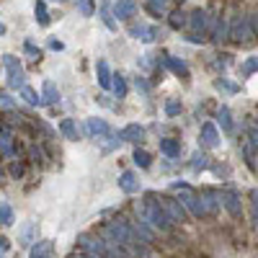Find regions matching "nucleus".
Segmentation results:
<instances>
[{
  "instance_id": "1",
  "label": "nucleus",
  "mask_w": 258,
  "mask_h": 258,
  "mask_svg": "<svg viewBox=\"0 0 258 258\" xmlns=\"http://www.w3.org/2000/svg\"><path fill=\"white\" fill-rule=\"evenodd\" d=\"M140 209V217L145 220V222H150L155 230H170V220L168 217V212H165V207L160 204V202H155V197H147V202H142V207H137Z\"/></svg>"
},
{
  "instance_id": "2",
  "label": "nucleus",
  "mask_w": 258,
  "mask_h": 258,
  "mask_svg": "<svg viewBox=\"0 0 258 258\" xmlns=\"http://www.w3.org/2000/svg\"><path fill=\"white\" fill-rule=\"evenodd\" d=\"M106 238H109L111 245H132V243H135V232L129 230L126 222L116 220V222L106 225Z\"/></svg>"
},
{
  "instance_id": "3",
  "label": "nucleus",
  "mask_w": 258,
  "mask_h": 258,
  "mask_svg": "<svg viewBox=\"0 0 258 258\" xmlns=\"http://www.w3.org/2000/svg\"><path fill=\"white\" fill-rule=\"evenodd\" d=\"M80 245L88 250L91 255H98V258H116V250H114V245H109V243H103L101 238H93V235H80Z\"/></svg>"
},
{
  "instance_id": "4",
  "label": "nucleus",
  "mask_w": 258,
  "mask_h": 258,
  "mask_svg": "<svg viewBox=\"0 0 258 258\" xmlns=\"http://www.w3.org/2000/svg\"><path fill=\"white\" fill-rule=\"evenodd\" d=\"M3 62H6V68H8V85L11 88H24L26 85V73H24V64H21L13 54H6L3 57Z\"/></svg>"
},
{
  "instance_id": "5",
  "label": "nucleus",
  "mask_w": 258,
  "mask_h": 258,
  "mask_svg": "<svg viewBox=\"0 0 258 258\" xmlns=\"http://www.w3.org/2000/svg\"><path fill=\"white\" fill-rule=\"evenodd\" d=\"M181 202H183V207L194 214V217H204V214H207L204 199H199L197 194H191V188H188V186H186V188H181Z\"/></svg>"
},
{
  "instance_id": "6",
  "label": "nucleus",
  "mask_w": 258,
  "mask_h": 258,
  "mask_svg": "<svg viewBox=\"0 0 258 258\" xmlns=\"http://www.w3.org/2000/svg\"><path fill=\"white\" fill-rule=\"evenodd\" d=\"M230 36H232L235 41H248L250 36H255V34H253V26H250V18H243V16H240V18L232 24Z\"/></svg>"
},
{
  "instance_id": "7",
  "label": "nucleus",
  "mask_w": 258,
  "mask_h": 258,
  "mask_svg": "<svg viewBox=\"0 0 258 258\" xmlns=\"http://www.w3.org/2000/svg\"><path fill=\"white\" fill-rule=\"evenodd\" d=\"M188 24H191V31H194V41H199V34H204L207 31V26H209V16L204 13V11H194L191 13V18H188Z\"/></svg>"
},
{
  "instance_id": "8",
  "label": "nucleus",
  "mask_w": 258,
  "mask_h": 258,
  "mask_svg": "<svg viewBox=\"0 0 258 258\" xmlns=\"http://www.w3.org/2000/svg\"><path fill=\"white\" fill-rule=\"evenodd\" d=\"M129 34H132L135 39H142L145 44H150V41L158 39L160 29H158V26H145V24H140V26H132V29H129Z\"/></svg>"
},
{
  "instance_id": "9",
  "label": "nucleus",
  "mask_w": 258,
  "mask_h": 258,
  "mask_svg": "<svg viewBox=\"0 0 258 258\" xmlns=\"http://www.w3.org/2000/svg\"><path fill=\"white\" fill-rule=\"evenodd\" d=\"M135 13H137V3H135V0H116V3H114V16L119 21H129Z\"/></svg>"
},
{
  "instance_id": "10",
  "label": "nucleus",
  "mask_w": 258,
  "mask_h": 258,
  "mask_svg": "<svg viewBox=\"0 0 258 258\" xmlns=\"http://www.w3.org/2000/svg\"><path fill=\"white\" fill-rule=\"evenodd\" d=\"M29 258H54V243L52 240H36L31 245Z\"/></svg>"
},
{
  "instance_id": "11",
  "label": "nucleus",
  "mask_w": 258,
  "mask_h": 258,
  "mask_svg": "<svg viewBox=\"0 0 258 258\" xmlns=\"http://www.w3.org/2000/svg\"><path fill=\"white\" fill-rule=\"evenodd\" d=\"M202 145L204 147H217L220 145V132H217V126H214L212 121L202 124Z\"/></svg>"
},
{
  "instance_id": "12",
  "label": "nucleus",
  "mask_w": 258,
  "mask_h": 258,
  "mask_svg": "<svg viewBox=\"0 0 258 258\" xmlns=\"http://www.w3.org/2000/svg\"><path fill=\"white\" fill-rule=\"evenodd\" d=\"M145 137V129L140 124H126L121 132H119V140L121 142H140Z\"/></svg>"
},
{
  "instance_id": "13",
  "label": "nucleus",
  "mask_w": 258,
  "mask_h": 258,
  "mask_svg": "<svg viewBox=\"0 0 258 258\" xmlns=\"http://www.w3.org/2000/svg\"><path fill=\"white\" fill-rule=\"evenodd\" d=\"M222 204L227 207V212L232 214V217H240V199H238V194H235V191H222Z\"/></svg>"
},
{
  "instance_id": "14",
  "label": "nucleus",
  "mask_w": 258,
  "mask_h": 258,
  "mask_svg": "<svg viewBox=\"0 0 258 258\" xmlns=\"http://www.w3.org/2000/svg\"><path fill=\"white\" fill-rule=\"evenodd\" d=\"M119 188H121V191H126V194H135V191H140L137 173H132V170H124V173L119 176Z\"/></svg>"
},
{
  "instance_id": "15",
  "label": "nucleus",
  "mask_w": 258,
  "mask_h": 258,
  "mask_svg": "<svg viewBox=\"0 0 258 258\" xmlns=\"http://www.w3.org/2000/svg\"><path fill=\"white\" fill-rule=\"evenodd\" d=\"M85 129H88L91 137H106L109 135V124H106L103 119H96V116H91L88 121H85Z\"/></svg>"
},
{
  "instance_id": "16",
  "label": "nucleus",
  "mask_w": 258,
  "mask_h": 258,
  "mask_svg": "<svg viewBox=\"0 0 258 258\" xmlns=\"http://www.w3.org/2000/svg\"><path fill=\"white\" fill-rule=\"evenodd\" d=\"M163 207H165L168 217L173 220V222H183V220H186V212H183L181 202H173V199H163Z\"/></svg>"
},
{
  "instance_id": "17",
  "label": "nucleus",
  "mask_w": 258,
  "mask_h": 258,
  "mask_svg": "<svg viewBox=\"0 0 258 258\" xmlns=\"http://www.w3.org/2000/svg\"><path fill=\"white\" fill-rule=\"evenodd\" d=\"M96 75H98V85H101V88H111L114 75H111L109 62H106V59H98V64H96Z\"/></svg>"
},
{
  "instance_id": "18",
  "label": "nucleus",
  "mask_w": 258,
  "mask_h": 258,
  "mask_svg": "<svg viewBox=\"0 0 258 258\" xmlns=\"http://www.w3.org/2000/svg\"><path fill=\"white\" fill-rule=\"evenodd\" d=\"M18 243L21 245H34L36 243V222H26L18 230Z\"/></svg>"
},
{
  "instance_id": "19",
  "label": "nucleus",
  "mask_w": 258,
  "mask_h": 258,
  "mask_svg": "<svg viewBox=\"0 0 258 258\" xmlns=\"http://www.w3.org/2000/svg\"><path fill=\"white\" fill-rule=\"evenodd\" d=\"M160 153L168 155V158H178L181 155V142L178 140H170V137H163L160 140Z\"/></svg>"
},
{
  "instance_id": "20",
  "label": "nucleus",
  "mask_w": 258,
  "mask_h": 258,
  "mask_svg": "<svg viewBox=\"0 0 258 258\" xmlns=\"http://www.w3.org/2000/svg\"><path fill=\"white\" fill-rule=\"evenodd\" d=\"M163 64H165L170 73H176L178 78H181V75H188V64H186L183 59H178V57H165Z\"/></svg>"
},
{
  "instance_id": "21",
  "label": "nucleus",
  "mask_w": 258,
  "mask_h": 258,
  "mask_svg": "<svg viewBox=\"0 0 258 258\" xmlns=\"http://www.w3.org/2000/svg\"><path fill=\"white\" fill-rule=\"evenodd\" d=\"M41 98L44 103H59V91L52 80H44V88H41Z\"/></svg>"
},
{
  "instance_id": "22",
  "label": "nucleus",
  "mask_w": 258,
  "mask_h": 258,
  "mask_svg": "<svg viewBox=\"0 0 258 258\" xmlns=\"http://www.w3.org/2000/svg\"><path fill=\"white\" fill-rule=\"evenodd\" d=\"M21 98H24L29 106H41V103H44V98H41L34 88H29V85H24V88H21Z\"/></svg>"
},
{
  "instance_id": "23",
  "label": "nucleus",
  "mask_w": 258,
  "mask_h": 258,
  "mask_svg": "<svg viewBox=\"0 0 258 258\" xmlns=\"http://www.w3.org/2000/svg\"><path fill=\"white\" fill-rule=\"evenodd\" d=\"M34 16H36V21H39V26H49V13H47L44 0H36V6H34Z\"/></svg>"
},
{
  "instance_id": "24",
  "label": "nucleus",
  "mask_w": 258,
  "mask_h": 258,
  "mask_svg": "<svg viewBox=\"0 0 258 258\" xmlns=\"http://www.w3.org/2000/svg\"><path fill=\"white\" fill-rule=\"evenodd\" d=\"M59 132L68 137V140H78V126H75L73 119H62L59 121Z\"/></svg>"
},
{
  "instance_id": "25",
  "label": "nucleus",
  "mask_w": 258,
  "mask_h": 258,
  "mask_svg": "<svg viewBox=\"0 0 258 258\" xmlns=\"http://www.w3.org/2000/svg\"><path fill=\"white\" fill-rule=\"evenodd\" d=\"M13 225V209L8 202H0V227H8Z\"/></svg>"
},
{
  "instance_id": "26",
  "label": "nucleus",
  "mask_w": 258,
  "mask_h": 258,
  "mask_svg": "<svg viewBox=\"0 0 258 258\" xmlns=\"http://www.w3.org/2000/svg\"><path fill=\"white\" fill-rule=\"evenodd\" d=\"M253 73H258V57H255V54L248 57V59L240 64V75H243V78H250Z\"/></svg>"
},
{
  "instance_id": "27",
  "label": "nucleus",
  "mask_w": 258,
  "mask_h": 258,
  "mask_svg": "<svg viewBox=\"0 0 258 258\" xmlns=\"http://www.w3.org/2000/svg\"><path fill=\"white\" fill-rule=\"evenodd\" d=\"M147 11L153 16H165L168 11V0H147Z\"/></svg>"
},
{
  "instance_id": "28",
  "label": "nucleus",
  "mask_w": 258,
  "mask_h": 258,
  "mask_svg": "<svg viewBox=\"0 0 258 258\" xmlns=\"http://www.w3.org/2000/svg\"><path fill=\"white\" fill-rule=\"evenodd\" d=\"M214 88H217V91H225V93H238L240 85H238V83H230V80H225V78H220V80H214Z\"/></svg>"
},
{
  "instance_id": "29",
  "label": "nucleus",
  "mask_w": 258,
  "mask_h": 258,
  "mask_svg": "<svg viewBox=\"0 0 258 258\" xmlns=\"http://www.w3.org/2000/svg\"><path fill=\"white\" fill-rule=\"evenodd\" d=\"M132 160H135V165H140V168H150V163H153V158H150V153H145V150H135V155H132Z\"/></svg>"
},
{
  "instance_id": "30",
  "label": "nucleus",
  "mask_w": 258,
  "mask_h": 258,
  "mask_svg": "<svg viewBox=\"0 0 258 258\" xmlns=\"http://www.w3.org/2000/svg\"><path fill=\"white\" fill-rule=\"evenodd\" d=\"M217 119H220V126L225 129V132H232V116H230V109H227V106H222V109H220Z\"/></svg>"
},
{
  "instance_id": "31",
  "label": "nucleus",
  "mask_w": 258,
  "mask_h": 258,
  "mask_svg": "<svg viewBox=\"0 0 258 258\" xmlns=\"http://www.w3.org/2000/svg\"><path fill=\"white\" fill-rule=\"evenodd\" d=\"M111 88H114L116 98H124V96H126V80H124L121 75H114V80H111Z\"/></svg>"
},
{
  "instance_id": "32",
  "label": "nucleus",
  "mask_w": 258,
  "mask_h": 258,
  "mask_svg": "<svg viewBox=\"0 0 258 258\" xmlns=\"http://www.w3.org/2000/svg\"><path fill=\"white\" fill-rule=\"evenodd\" d=\"M101 18H103V24H106V29H111V31H116V21H114V16H111V8L109 6H101Z\"/></svg>"
},
{
  "instance_id": "33",
  "label": "nucleus",
  "mask_w": 258,
  "mask_h": 258,
  "mask_svg": "<svg viewBox=\"0 0 258 258\" xmlns=\"http://www.w3.org/2000/svg\"><path fill=\"white\" fill-rule=\"evenodd\" d=\"M78 11H80V16L91 18L96 13V3H93V0H78Z\"/></svg>"
},
{
  "instance_id": "34",
  "label": "nucleus",
  "mask_w": 258,
  "mask_h": 258,
  "mask_svg": "<svg viewBox=\"0 0 258 258\" xmlns=\"http://www.w3.org/2000/svg\"><path fill=\"white\" fill-rule=\"evenodd\" d=\"M191 168H194V170H204V168H209V158H207L204 153H194V158H191Z\"/></svg>"
},
{
  "instance_id": "35",
  "label": "nucleus",
  "mask_w": 258,
  "mask_h": 258,
  "mask_svg": "<svg viewBox=\"0 0 258 258\" xmlns=\"http://www.w3.org/2000/svg\"><path fill=\"white\" fill-rule=\"evenodd\" d=\"M202 199H204V207H207L209 212L217 209V199H220V197H217L214 191H204V194H202Z\"/></svg>"
},
{
  "instance_id": "36",
  "label": "nucleus",
  "mask_w": 258,
  "mask_h": 258,
  "mask_svg": "<svg viewBox=\"0 0 258 258\" xmlns=\"http://www.w3.org/2000/svg\"><path fill=\"white\" fill-rule=\"evenodd\" d=\"M186 13L183 11H173V13H170V26H173V29H181V26H186Z\"/></svg>"
},
{
  "instance_id": "37",
  "label": "nucleus",
  "mask_w": 258,
  "mask_h": 258,
  "mask_svg": "<svg viewBox=\"0 0 258 258\" xmlns=\"http://www.w3.org/2000/svg\"><path fill=\"white\" fill-rule=\"evenodd\" d=\"M24 49H26V54H29V57H31L34 62H36V59L41 57V49H39V47L34 44V41H31V39H26V41H24Z\"/></svg>"
},
{
  "instance_id": "38",
  "label": "nucleus",
  "mask_w": 258,
  "mask_h": 258,
  "mask_svg": "<svg viewBox=\"0 0 258 258\" xmlns=\"http://www.w3.org/2000/svg\"><path fill=\"white\" fill-rule=\"evenodd\" d=\"M0 153H6V155H13V153H16L13 145H11V137H8L6 132L0 135Z\"/></svg>"
},
{
  "instance_id": "39",
  "label": "nucleus",
  "mask_w": 258,
  "mask_h": 258,
  "mask_svg": "<svg viewBox=\"0 0 258 258\" xmlns=\"http://www.w3.org/2000/svg\"><path fill=\"white\" fill-rule=\"evenodd\" d=\"M165 114L168 116H178L181 114V101H168L165 103Z\"/></svg>"
},
{
  "instance_id": "40",
  "label": "nucleus",
  "mask_w": 258,
  "mask_h": 258,
  "mask_svg": "<svg viewBox=\"0 0 258 258\" xmlns=\"http://www.w3.org/2000/svg\"><path fill=\"white\" fill-rule=\"evenodd\" d=\"M225 36H227V24H225V18H220L217 29H214V41H222Z\"/></svg>"
},
{
  "instance_id": "41",
  "label": "nucleus",
  "mask_w": 258,
  "mask_h": 258,
  "mask_svg": "<svg viewBox=\"0 0 258 258\" xmlns=\"http://www.w3.org/2000/svg\"><path fill=\"white\" fill-rule=\"evenodd\" d=\"M0 106H3V109H13V106H16V101H13L8 93H3V91H0Z\"/></svg>"
},
{
  "instance_id": "42",
  "label": "nucleus",
  "mask_w": 258,
  "mask_h": 258,
  "mask_svg": "<svg viewBox=\"0 0 258 258\" xmlns=\"http://www.w3.org/2000/svg\"><path fill=\"white\" fill-rule=\"evenodd\" d=\"M135 85H137V91H142V93H147V91H150V85H147V80H145V78H137V80H135Z\"/></svg>"
},
{
  "instance_id": "43",
  "label": "nucleus",
  "mask_w": 258,
  "mask_h": 258,
  "mask_svg": "<svg viewBox=\"0 0 258 258\" xmlns=\"http://www.w3.org/2000/svg\"><path fill=\"white\" fill-rule=\"evenodd\" d=\"M250 18V26H253V34H258V13H253V16H248Z\"/></svg>"
},
{
  "instance_id": "44",
  "label": "nucleus",
  "mask_w": 258,
  "mask_h": 258,
  "mask_svg": "<svg viewBox=\"0 0 258 258\" xmlns=\"http://www.w3.org/2000/svg\"><path fill=\"white\" fill-rule=\"evenodd\" d=\"M49 47H52V49H62V41H57V39H49Z\"/></svg>"
},
{
  "instance_id": "45",
  "label": "nucleus",
  "mask_w": 258,
  "mask_h": 258,
  "mask_svg": "<svg viewBox=\"0 0 258 258\" xmlns=\"http://www.w3.org/2000/svg\"><path fill=\"white\" fill-rule=\"evenodd\" d=\"M253 222H255V230H258V207L253 209Z\"/></svg>"
},
{
  "instance_id": "46",
  "label": "nucleus",
  "mask_w": 258,
  "mask_h": 258,
  "mask_svg": "<svg viewBox=\"0 0 258 258\" xmlns=\"http://www.w3.org/2000/svg\"><path fill=\"white\" fill-rule=\"evenodd\" d=\"M6 34V24H0V36H3Z\"/></svg>"
},
{
  "instance_id": "47",
  "label": "nucleus",
  "mask_w": 258,
  "mask_h": 258,
  "mask_svg": "<svg viewBox=\"0 0 258 258\" xmlns=\"http://www.w3.org/2000/svg\"><path fill=\"white\" fill-rule=\"evenodd\" d=\"M88 258H98V255H88Z\"/></svg>"
},
{
  "instance_id": "48",
  "label": "nucleus",
  "mask_w": 258,
  "mask_h": 258,
  "mask_svg": "<svg viewBox=\"0 0 258 258\" xmlns=\"http://www.w3.org/2000/svg\"><path fill=\"white\" fill-rule=\"evenodd\" d=\"M54 3H62V0H54Z\"/></svg>"
},
{
  "instance_id": "49",
  "label": "nucleus",
  "mask_w": 258,
  "mask_h": 258,
  "mask_svg": "<svg viewBox=\"0 0 258 258\" xmlns=\"http://www.w3.org/2000/svg\"><path fill=\"white\" fill-rule=\"evenodd\" d=\"M0 178H3V173H0Z\"/></svg>"
}]
</instances>
